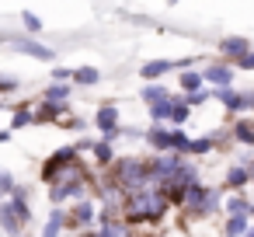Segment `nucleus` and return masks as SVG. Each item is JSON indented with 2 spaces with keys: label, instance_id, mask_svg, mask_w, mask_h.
Segmentation results:
<instances>
[{
  "label": "nucleus",
  "instance_id": "1",
  "mask_svg": "<svg viewBox=\"0 0 254 237\" xmlns=\"http://www.w3.org/2000/svg\"><path fill=\"white\" fill-rule=\"evenodd\" d=\"M167 209V199L160 188H136L126 199V220L129 223H157Z\"/></svg>",
  "mask_w": 254,
  "mask_h": 237
},
{
  "label": "nucleus",
  "instance_id": "2",
  "mask_svg": "<svg viewBox=\"0 0 254 237\" xmlns=\"http://www.w3.org/2000/svg\"><path fill=\"white\" fill-rule=\"evenodd\" d=\"M115 181L129 192L146 185V160H119L115 164Z\"/></svg>",
  "mask_w": 254,
  "mask_h": 237
},
{
  "label": "nucleus",
  "instance_id": "3",
  "mask_svg": "<svg viewBox=\"0 0 254 237\" xmlns=\"http://www.w3.org/2000/svg\"><path fill=\"white\" fill-rule=\"evenodd\" d=\"M94 126L112 140V136H119V108L115 105H101L98 108V115H94Z\"/></svg>",
  "mask_w": 254,
  "mask_h": 237
},
{
  "label": "nucleus",
  "instance_id": "4",
  "mask_svg": "<svg viewBox=\"0 0 254 237\" xmlns=\"http://www.w3.org/2000/svg\"><path fill=\"white\" fill-rule=\"evenodd\" d=\"M14 49H21V53H28V56H35V60H46V63H53L56 60V53L49 49V46H42V42H32V39H7Z\"/></svg>",
  "mask_w": 254,
  "mask_h": 237
},
{
  "label": "nucleus",
  "instance_id": "5",
  "mask_svg": "<svg viewBox=\"0 0 254 237\" xmlns=\"http://www.w3.org/2000/svg\"><path fill=\"white\" fill-rule=\"evenodd\" d=\"M216 98L230 108V112H240V108H254V94H237L233 87H219Z\"/></svg>",
  "mask_w": 254,
  "mask_h": 237
},
{
  "label": "nucleus",
  "instance_id": "6",
  "mask_svg": "<svg viewBox=\"0 0 254 237\" xmlns=\"http://www.w3.org/2000/svg\"><path fill=\"white\" fill-rule=\"evenodd\" d=\"M202 80H212L216 87H230L233 70H230V67H223V63H216V67H205V70H202Z\"/></svg>",
  "mask_w": 254,
  "mask_h": 237
},
{
  "label": "nucleus",
  "instance_id": "7",
  "mask_svg": "<svg viewBox=\"0 0 254 237\" xmlns=\"http://www.w3.org/2000/svg\"><path fill=\"white\" fill-rule=\"evenodd\" d=\"M146 140L157 147V150H174V129H164V126H153L146 133Z\"/></svg>",
  "mask_w": 254,
  "mask_h": 237
},
{
  "label": "nucleus",
  "instance_id": "8",
  "mask_svg": "<svg viewBox=\"0 0 254 237\" xmlns=\"http://www.w3.org/2000/svg\"><path fill=\"white\" fill-rule=\"evenodd\" d=\"M94 216H98L94 202H91V199H80V202H77V209H73V220H70V223H77V227H87Z\"/></svg>",
  "mask_w": 254,
  "mask_h": 237
},
{
  "label": "nucleus",
  "instance_id": "9",
  "mask_svg": "<svg viewBox=\"0 0 254 237\" xmlns=\"http://www.w3.org/2000/svg\"><path fill=\"white\" fill-rule=\"evenodd\" d=\"M223 53H230V56L244 60V56L251 53V42H247V39H223Z\"/></svg>",
  "mask_w": 254,
  "mask_h": 237
},
{
  "label": "nucleus",
  "instance_id": "10",
  "mask_svg": "<svg viewBox=\"0 0 254 237\" xmlns=\"http://www.w3.org/2000/svg\"><path fill=\"white\" fill-rule=\"evenodd\" d=\"M174 63H167V60H153V63H143V80H157V77H164L167 70H171Z\"/></svg>",
  "mask_w": 254,
  "mask_h": 237
},
{
  "label": "nucleus",
  "instance_id": "11",
  "mask_svg": "<svg viewBox=\"0 0 254 237\" xmlns=\"http://www.w3.org/2000/svg\"><path fill=\"white\" fill-rule=\"evenodd\" d=\"M171 94H167V87H160V84H146L143 87V101H150V105H160V101H167Z\"/></svg>",
  "mask_w": 254,
  "mask_h": 237
},
{
  "label": "nucleus",
  "instance_id": "12",
  "mask_svg": "<svg viewBox=\"0 0 254 237\" xmlns=\"http://www.w3.org/2000/svg\"><path fill=\"white\" fill-rule=\"evenodd\" d=\"M63 220H66V213L56 206V209H53V216H49V223H46V234H42V237H60V230H63Z\"/></svg>",
  "mask_w": 254,
  "mask_h": 237
},
{
  "label": "nucleus",
  "instance_id": "13",
  "mask_svg": "<svg viewBox=\"0 0 254 237\" xmlns=\"http://www.w3.org/2000/svg\"><path fill=\"white\" fill-rule=\"evenodd\" d=\"M188 112H191V108L185 105V98H171V122H174V126H181V122L188 119Z\"/></svg>",
  "mask_w": 254,
  "mask_h": 237
},
{
  "label": "nucleus",
  "instance_id": "14",
  "mask_svg": "<svg viewBox=\"0 0 254 237\" xmlns=\"http://www.w3.org/2000/svg\"><path fill=\"white\" fill-rule=\"evenodd\" d=\"M233 136H237L240 143H254V122H251V119H240V122L233 126Z\"/></svg>",
  "mask_w": 254,
  "mask_h": 237
},
{
  "label": "nucleus",
  "instance_id": "15",
  "mask_svg": "<svg viewBox=\"0 0 254 237\" xmlns=\"http://www.w3.org/2000/svg\"><path fill=\"white\" fill-rule=\"evenodd\" d=\"M181 87H185L188 94L202 91V74H195V70H185V74H181Z\"/></svg>",
  "mask_w": 254,
  "mask_h": 237
},
{
  "label": "nucleus",
  "instance_id": "16",
  "mask_svg": "<svg viewBox=\"0 0 254 237\" xmlns=\"http://www.w3.org/2000/svg\"><path fill=\"white\" fill-rule=\"evenodd\" d=\"M28 122H35V108L21 105V108L14 112V119H11V129H21V126H28Z\"/></svg>",
  "mask_w": 254,
  "mask_h": 237
},
{
  "label": "nucleus",
  "instance_id": "17",
  "mask_svg": "<svg viewBox=\"0 0 254 237\" xmlns=\"http://www.w3.org/2000/svg\"><path fill=\"white\" fill-rule=\"evenodd\" d=\"M251 178H247V167H240V164H233L230 171H226V185H233V188H240V185H247Z\"/></svg>",
  "mask_w": 254,
  "mask_h": 237
},
{
  "label": "nucleus",
  "instance_id": "18",
  "mask_svg": "<svg viewBox=\"0 0 254 237\" xmlns=\"http://www.w3.org/2000/svg\"><path fill=\"white\" fill-rule=\"evenodd\" d=\"M73 80H77V84H98L101 74H98L94 67H80V70H73Z\"/></svg>",
  "mask_w": 254,
  "mask_h": 237
},
{
  "label": "nucleus",
  "instance_id": "19",
  "mask_svg": "<svg viewBox=\"0 0 254 237\" xmlns=\"http://www.w3.org/2000/svg\"><path fill=\"white\" fill-rule=\"evenodd\" d=\"M226 234L230 237H244L247 234V216H230L226 220Z\"/></svg>",
  "mask_w": 254,
  "mask_h": 237
},
{
  "label": "nucleus",
  "instance_id": "20",
  "mask_svg": "<svg viewBox=\"0 0 254 237\" xmlns=\"http://www.w3.org/2000/svg\"><path fill=\"white\" fill-rule=\"evenodd\" d=\"M46 98H49L53 105H63V101L70 98V87H66V84H53V87L46 91Z\"/></svg>",
  "mask_w": 254,
  "mask_h": 237
},
{
  "label": "nucleus",
  "instance_id": "21",
  "mask_svg": "<svg viewBox=\"0 0 254 237\" xmlns=\"http://www.w3.org/2000/svg\"><path fill=\"white\" fill-rule=\"evenodd\" d=\"M63 115V105H53V101H46L42 105V112L35 115V122H49V119H60Z\"/></svg>",
  "mask_w": 254,
  "mask_h": 237
},
{
  "label": "nucleus",
  "instance_id": "22",
  "mask_svg": "<svg viewBox=\"0 0 254 237\" xmlns=\"http://www.w3.org/2000/svg\"><path fill=\"white\" fill-rule=\"evenodd\" d=\"M247 209H251V206H247V202H244L240 195L226 199V213H230V216H247Z\"/></svg>",
  "mask_w": 254,
  "mask_h": 237
},
{
  "label": "nucleus",
  "instance_id": "23",
  "mask_svg": "<svg viewBox=\"0 0 254 237\" xmlns=\"http://www.w3.org/2000/svg\"><path fill=\"white\" fill-rule=\"evenodd\" d=\"M150 115L160 122V119H171V98L167 101H160V105H150Z\"/></svg>",
  "mask_w": 254,
  "mask_h": 237
},
{
  "label": "nucleus",
  "instance_id": "24",
  "mask_svg": "<svg viewBox=\"0 0 254 237\" xmlns=\"http://www.w3.org/2000/svg\"><path fill=\"white\" fill-rule=\"evenodd\" d=\"M91 150H94V157H98L101 164H112V150H108V143H91Z\"/></svg>",
  "mask_w": 254,
  "mask_h": 237
},
{
  "label": "nucleus",
  "instance_id": "25",
  "mask_svg": "<svg viewBox=\"0 0 254 237\" xmlns=\"http://www.w3.org/2000/svg\"><path fill=\"white\" fill-rule=\"evenodd\" d=\"M212 150V140H191V147H188V154H209Z\"/></svg>",
  "mask_w": 254,
  "mask_h": 237
},
{
  "label": "nucleus",
  "instance_id": "26",
  "mask_svg": "<svg viewBox=\"0 0 254 237\" xmlns=\"http://www.w3.org/2000/svg\"><path fill=\"white\" fill-rule=\"evenodd\" d=\"M21 21H25V28H28V32H39V28H42V21H39L32 11H25V14H21Z\"/></svg>",
  "mask_w": 254,
  "mask_h": 237
},
{
  "label": "nucleus",
  "instance_id": "27",
  "mask_svg": "<svg viewBox=\"0 0 254 237\" xmlns=\"http://www.w3.org/2000/svg\"><path fill=\"white\" fill-rule=\"evenodd\" d=\"M0 91H18V77H11V74H0Z\"/></svg>",
  "mask_w": 254,
  "mask_h": 237
},
{
  "label": "nucleus",
  "instance_id": "28",
  "mask_svg": "<svg viewBox=\"0 0 254 237\" xmlns=\"http://www.w3.org/2000/svg\"><path fill=\"white\" fill-rule=\"evenodd\" d=\"M202 101H209V91H195V94H188L185 98V105L191 108V105H202Z\"/></svg>",
  "mask_w": 254,
  "mask_h": 237
},
{
  "label": "nucleus",
  "instance_id": "29",
  "mask_svg": "<svg viewBox=\"0 0 254 237\" xmlns=\"http://www.w3.org/2000/svg\"><path fill=\"white\" fill-rule=\"evenodd\" d=\"M0 192H14V178L7 171H0Z\"/></svg>",
  "mask_w": 254,
  "mask_h": 237
},
{
  "label": "nucleus",
  "instance_id": "30",
  "mask_svg": "<svg viewBox=\"0 0 254 237\" xmlns=\"http://www.w3.org/2000/svg\"><path fill=\"white\" fill-rule=\"evenodd\" d=\"M237 67H240V70H254V53H247L244 60H237Z\"/></svg>",
  "mask_w": 254,
  "mask_h": 237
},
{
  "label": "nucleus",
  "instance_id": "31",
  "mask_svg": "<svg viewBox=\"0 0 254 237\" xmlns=\"http://www.w3.org/2000/svg\"><path fill=\"white\" fill-rule=\"evenodd\" d=\"M4 140H11V129H0V143H4Z\"/></svg>",
  "mask_w": 254,
  "mask_h": 237
},
{
  "label": "nucleus",
  "instance_id": "32",
  "mask_svg": "<svg viewBox=\"0 0 254 237\" xmlns=\"http://www.w3.org/2000/svg\"><path fill=\"white\" fill-rule=\"evenodd\" d=\"M247 178H254V164H251V167H247Z\"/></svg>",
  "mask_w": 254,
  "mask_h": 237
},
{
  "label": "nucleus",
  "instance_id": "33",
  "mask_svg": "<svg viewBox=\"0 0 254 237\" xmlns=\"http://www.w3.org/2000/svg\"><path fill=\"white\" fill-rule=\"evenodd\" d=\"M247 213H251V216H254V206H251V209H247Z\"/></svg>",
  "mask_w": 254,
  "mask_h": 237
},
{
  "label": "nucleus",
  "instance_id": "34",
  "mask_svg": "<svg viewBox=\"0 0 254 237\" xmlns=\"http://www.w3.org/2000/svg\"><path fill=\"white\" fill-rule=\"evenodd\" d=\"M251 237H254V230H251Z\"/></svg>",
  "mask_w": 254,
  "mask_h": 237
}]
</instances>
